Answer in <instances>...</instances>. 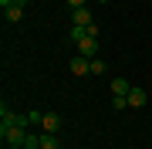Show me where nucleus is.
Returning a JSON list of instances; mask_svg holds the SVG:
<instances>
[{
	"label": "nucleus",
	"instance_id": "14",
	"mask_svg": "<svg viewBox=\"0 0 152 149\" xmlns=\"http://www.w3.org/2000/svg\"><path fill=\"white\" fill-rule=\"evenodd\" d=\"M95 4H112V0H95Z\"/></svg>",
	"mask_w": 152,
	"mask_h": 149
},
{
	"label": "nucleus",
	"instance_id": "8",
	"mask_svg": "<svg viewBox=\"0 0 152 149\" xmlns=\"http://www.w3.org/2000/svg\"><path fill=\"white\" fill-rule=\"evenodd\" d=\"M129 92H132V85L125 81V78H115L112 81V95H129Z\"/></svg>",
	"mask_w": 152,
	"mask_h": 149
},
{
	"label": "nucleus",
	"instance_id": "5",
	"mask_svg": "<svg viewBox=\"0 0 152 149\" xmlns=\"http://www.w3.org/2000/svg\"><path fill=\"white\" fill-rule=\"evenodd\" d=\"M145 102H149L145 88H135V85H132V92H129V109H142Z\"/></svg>",
	"mask_w": 152,
	"mask_h": 149
},
{
	"label": "nucleus",
	"instance_id": "1",
	"mask_svg": "<svg viewBox=\"0 0 152 149\" xmlns=\"http://www.w3.org/2000/svg\"><path fill=\"white\" fill-rule=\"evenodd\" d=\"M27 136V115H14L7 105H0V139L7 146H24Z\"/></svg>",
	"mask_w": 152,
	"mask_h": 149
},
{
	"label": "nucleus",
	"instance_id": "10",
	"mask_svg": "<svg viewBox=\"0 0 152 149\" xmlns=\"http://www.w3.org/2000/svg\"><path fill=\"white\" fill-rule=\"evenodd\" d=\"M112 109H115V112L129 109V95H112Z\"/></svg>",
	"mask_w": 152,
	"mask_h": 149
},
{
	"label": "nucleus",
	"instance_id": "11",
	"mask_svg": "<svg viewBox=\"0 0 152 149\" xmlns=\"http://www.w3.org/2000/svg\"><path fill=\"white\" fill-rule=\"evenodd\" d=\"M91 75H105V61L102 58H91Z\"/></svg>",
	"mask_w": 152,
	"mask_h": 149
},
{
	"label": "nucleus",
	"instance_id": "15",
	"mask_svg": "<svg viewBox=\"0 0 152 149\" xmlns=\"http://www.w3.org/2000/svg\"><path fill=\"white\" fill-rule=\"evenodd\" d=\"M7 149H24V146H7Z\"/></svg>",
	"mask_w": 152,
	"mask_h": 149
},
{
	"label": "nucleus",
	"instance_id": "4",
	"mask_svg": "<svg viewBox=\"0 0 152 149\" xmlns=\"http://www.w3.org/2000/svg\"><path fill=\"white\" fill-rule=\"evenodd\" d=\"M41 129L58 136V129H61V115H58V112H44V115H41Z\"/></svg>",
	"mask_w": 152,
	"mask_h": 149
},
{
	"label": "nucleus",
	"instance_id": "13",
	"mask_svg": "<svg viewBox=\"0 0 152 149\" xmlns=\"http://www.w3.org/2000/svg\"><path fill=\"white\" fill-rule=\"evenodd\" d=\"M14 4H27V0H0V7H4V10H7V7H14Z\"/></svg>",
	"mask_w": 152,
	"mask_h": 149
},
{
	"label": "nucleus",
	"instance_id": "7",
	"mask_svg": "<svg viewBox=\"0 0 152 149\" xmlns=\"http://www.w3.org/2000/svg\"><path fill=\"white\" fill-rule=\"evenodd\" d=\"M24 7H27V4H14V7H7V21H10V24H17V21H20V17H24Z\"/></svg>",
	"mask_w": 152,
	"mask_h": 149
},
{
	"label": "nucleus",
	"instance_id": "16",
	"mask_svg": "<svg viewBox=\"0 0 152 149\" xmlns=\"http://www.w3.org/2000/svg\"><path fill=\"white\" fill-rule=\"evenodd\" d=\"M58 149H61V146H58Z\"/></svg>",
	"mask_w": 152,
	"mask_h": 149
},
{
	"label": "nucleus",
	"instance_id": "3",
	"mask_svg": "<svg viewBox=\"0 0 152 149\" xmlns=\"http://www.w3.org/2000/svg\"><path fill=\"white\" fill-rule=\"evenodd\" d=\"M71 75H78V78L91 75V58H81V54H75V58H71Z\"/></svg>",
	"mask_w": 152,
	"mask_h": 149
},
{
	"label": "nucleus",
	"instance_id": "12",
	"mask_svg": "<svg viewBox=\"0 0 152 149\" xmlns=\"http://www.w3.org/2000/svg\"><path fill=\"white\" fill-rule=\"evenodd\" d=\"M68 7H71V10H78V7H88V0H68Z\"/></svg>",
	"mask_w": 152,
	"mask_h": 149
},
{
	"label": "nucleus",
	"instance_id": "2",
	"mask_svg": "<svg viewBox=\"0 0 152 149\" xmlns=\"http://www.w3.org/2000/svg\"><path fill=\"white\" fill-rule=\"evenodd\" d=\"M75 44H78V54L81 58H98V37H88L85 34V37L75 41Z\"/></svg>",
	"mask_w": 152,
	"mask_h": 149
},
{
	"label": "nucleus",
	"instance_id": "9",
	"mask_svg": "<svg viewBox=\"0 0 152 149\" xmlns=\"http://www.w3.org/2000/svg\"><path fill=\"white\" fill-rule=\"evenodd\" d=\"M41 149H58V136L54 132H41Z\"/></svg>",
	"mask_w": 152,
	"mask_h": 149
},
{
	"label": "nucleus",
	"instance_id": "6",
	"mask_svg": "<svg viewBox=\"0 0 152 149\" xmlns=\"http://www.w3.org/2000/svg\"><path fill=\"white\" fill-rule=\"evenodd\" d=\"M71 21H75V27H88L91 21V14H88V7H78V10H71Z\"/></svg>",
	"mask_w": 152,
	"mask_h": 149
}]
</instances>
